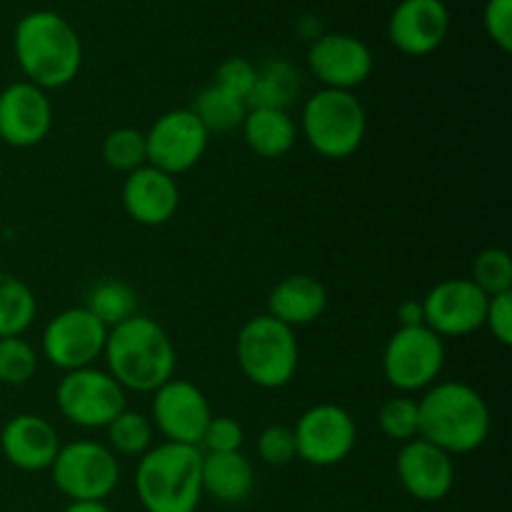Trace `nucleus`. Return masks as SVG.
I'll list each match as a JSON object with an SVG mask.
<instances>
[{"mask_svg": "<svg viewBox=\"0 0 512 512\" xmlns=\"http://www.w3.org/2000/svg\"><path fill=\"white\" fill-rule=\"evenodd\" d=\"M13 50L25 80L43 90L70 85L83 65L78 30L53 10L23 15L13 30Z\"/></svg>", "mask_w": 512, "mask_h": 512, "instance_id": "nucleus-1", "label": "nucleus"}, {"mask_svg": "<svg viewBox=\"0 0 512 512\" xmlns=\"http://www.w3.org/2000/svg\"><path fill=\"white\" fill-rule=\"evenodd\" d=\"M103 358L120 388L133 393H155L173 378L178 363L163 325L138 313L108 330Z\"/></svg>", "mask_w": 512, "mask_h": 512, "instance_id": "nucleus-2", "label": "nucleus"}, {"mask_svg": "<svg viewBox=\"0 0 512 512\" xmlns=\"http://www.w3.org/2000/svg\"><path fill=\"white\" fill-rule=\"evenodd\" d=\"M490 425L488 403L468 383H435L418 400V438L448 455L478 450L488 440Z\"/></svg>", "mask_w": 512, "mask_h": 512, "instance_id": "nucleus-3", "label": "nucleus"}, {"mask_svg": "<svg viewBox=\"0 0 512 512\" xmlns=\"http://www.w3.org/2000/svg\"><path fill=\"white\" fill-rule=\"evenodd\" d=\"M135 493L145 512H195L203 500V450L153 445L138 458Z\"/></svg>", "mask_w": 512, "mask_h": 512, "instance_id": "nucleus-4", "label": "nucleus"}, {"mask_svg": "<svg viewBox=\"0 0 512 512\" xmlns=\"http://www.w3.org/2000/svg\"><path fill=\"white\" fill-rule=\"evenodd\" d=\"M300 130L320 158L345 160L363 145L368 133V113L348 90L323 88L305 100Z\"/></svg>", "mask_w": 512, "mask_h": 512, "instance_id": "nucleus-5", "label": "nucleus"}, {"mask_svg": "<svg viewBox=\"0 0 512 512\" xmlns=\"http://www.w3.org/2000/svg\"><path fill=\"white\" fill-rule=\"evenodd\" d=\"M235 358L253 385L263 390L285 388L298 373L300 348L295 330L268 313L250 318L235 340Z\"/></svg>", "mask_w": 512, "mask_h": 512, "instance_id": "nucleus-6", "label": "nucleus"}, {"mask_svg": "<svg viewBox=\"0 0 512 512\" xmlns=\"http://www.w3.org/2000/svg\"><path fill=\"white\" fill-rule=\"evenodd\" d=\"M53 483L70 503L75 500H103L118 488L120 465L113 450L95 440H73L60 445L53 465Z\"/></svg>", "mask_w": 512, "mask_h": 512, "instance_id": "nucleus-7", "label": "nucleus"}, {"mask_svg": "<svg viewBox=\"0 0 512 512\" xmlns=\"http://www.w3.org/2000/svg\"><path fill=\"white\" fill-rule=\"evenodd\" d=\"M55 405L68 423L83 430L108 428L128 405L125 390L108 370L80 368L60 378Z\"/></svg>", "mask_w": 512, "mask_h": 512, "instance_id": "nucleus-8", "label": "nucleus"}, {"mask_svg": "<svg viewBox=\"0 0 512 512\" xmlns=\"http://www.w3.org/2000/svg\"><path fill=\"white\" fill-rule=\"evenodd\" d=\"M445 365V343L428 325L398 328L383 353V375L400 393H418L438 383Z\"/></svg>", "mask_w": 512, "mask_h": 512, "instance_id": "nucleus-9", "label": "nucleus"}, {"mask_svg": "<svg viewBox=\"0 0 512 512\" xmlns=\"http://www.w3.org/2000/svg\"><path fill=\"white\" fill-rule=\"evenodd\" d=\"M108 328L90 313L85 305L68 308L48 320L43 330V358L63 373L80 368H93L103 358Z\"/></svg>", "mask_w": 512, "mask_h": 512, "instance_id": "nucleus-10", "label": "nucleus"}, {"mask_svg": "<svg viewBox=\"0 0 512 512\" xmlns=\"http://www.w3.org/2000/svg\"><path fill=\"white\" fill-rule=\"evenodd\" d=\"M295 453L315 468L338 465L353 453L358 425L353 415L333 403H320L305 410L293 428Z\"/></svg>", "mask_w": 512, "mask_h": 512, "instance_id": "nucleus-11", "label": "nucleus"}, {"mask_svg": "<svg viewBox=\"0 0 512 512\" xmlns=\"http://www.w3.org/2000/svg\"><path fill=\"white\" fill-rule=\"evenodd\" d=\"M208 130L190 108H175L160 115L145 133L148 165L168 175L188 173L208 150Z\"/></svg>", "mask_w": 512, "mask_h": 512, "instance_id": "nucleus-12", "label": "nucleus"}, {"mask_svg": "<svg viewBox=\"0 0 512 512\" xmlns=\"http://www.w3.org/2000/svg\"><path fill=\"white\" fill-rule=\"evenodd\" d=\"M150 413H153L150 423L158 428L165 443L195 445V448L200 445V438L213 418V410H210L203 390L178 378H170L168 383L155 390Z\"/></svg>", "mask_w": 512, "mask_h": 512, "instance_id": "nucleus-13", "label": "nucleus"}, {"mask_svg": "<svg viewBox=\"0 0 512 512\" xmlns=\"http://www.w3.org/2000/svg\"><path fill=\"white\" fill-rule=\"evenodd\" d=\"M425 325L440 338H465L485 325L488 295L470 278H450L423 298Z\"/></svg>", "mask_w": 512, "mask_h": 512, "instance_id": "nucleus-14", "label": "nucleus"}, {"mask_svg": "<svg viewBox=\"0 0 512 512\" xmlns=\"http://www.w3.org/2000/svg\"><path fill=\"white\" fill-rule=\"evenodd\" d=\"M308 68L330 90L353 93L373 73V53L348 33H323L310 43Z\"/></svg>", "mask_w": 512, "mask_h": 512, "instance_id": "nucleus-15", "label": "nucleus"}, {"mask_svg": "<svg viewBox=\"0 0 512 512\" xmlns=\"http://www.w3.org/2000/svg\"><path fill=\"white\" fill-rule=\"evenodd\" d=\"M53 128V103L48 90L18 80L0 93V140L13 148L43 143Z\"/></svg>", "mask_w": 512, "mask_h": 512, "instance_id": "nucleus-16", "label": "nucleus"}, {"mask_svg": "<svg viewBox=\"0 0 512 512\" xmlns=\"http://www.w3.org/2000/svg\"><path fill=\"white\" fill-rule=\"evenodd\" d=\"M450 33V10L443 0H400L388 20L390 43L405 55L435 53Z\"/></svg>", "mask_w": 512, "mask_h": 512, "instance_id": "nucleus-17", "label": "nucleus"}, {"mask_svg": "<svg viewBox=\"0 0 512 512\" xmlns=\"http://www.w3.org/2000/svg\"><path fill=\"white\" fill-rule=\"evenodd\" d=\"M400 485L405 493L423 503H438L448 498L455 483L453 455L435 448L423 438H413L403 443L398 460H395Z\"/></svg>", "mask_w": 512, "mask_h": 512, "instance_id": "nucleus-18", "label": "nucleus"}, {"mask_svg": "<svg viewBox=\"0 0 512 512\" xmlns=\"http://www.w3.org/2000/svg\"><path fill=\"white\" fill-rule=\"evenodd\" d=\"M120 200H123L125 215L133 223L158 228L178 213L180 188L173 175L163 173L153 165H143L125 175Z\"/></svg>", "mask_w": 512, "mask_h": 512, "instance_id": "nucleus-19", "label": "nucleus"}, {"mask_svg": "<svg viewBox=\"0 0 512 512\" xmlns=\"http://www.w3.org/2000/svg\"><path fill=\"white\" fill-rule=\"evenodd\" d=\"M0 450L13 468L25 473H43L50 470L60 450L58 430L40 415L20 413L0 430Z\"/></svg>", "mask_w": 512, "mask_h": 512, "instance_id": "nucleus-20", "label": "nucleus"}, {"mask_svg": "<svg viewBox=\"0 0 512 512\" xmlns=\"http://www.w3.org/2000/svg\"><path fill=\"white\" fill-rule=\"evenodd\" d=\"M328 308V290L313 275H290L268 295V315L288 328L315 323Z\"/></svg>", "mask_w": 512, "mask_h": 512, "instance_id": "nucleus-21", "label": "nucleus"}, {"mask_svg": "<svg viewBox=\"0 0 512 512\" xmlns=\"http://www.w3.org/2000/svg\"><path fill=\"white\" fill-rule=\"evenodd\" d=\"M253 463L240 450L203 453V493L223 505H238L253 493Z\"/></svg>", "mask_w": 512, "mask_h": 512, "instance_id": "nucleus-22", "label": "nucleus"}, {"mask_svg": "<svg viewBox=\"0 0 512 512\" xmlns=\"http://www.w3.org/2000/svg\"><path fill=\"white\" fill-rule=\"evenodd\" d=\"M240 130H243L245 145L265 160H278L288 155L298 140V125L290 118L288 110L248 108Z\"/></svg>", "mask_w": 512, "mask_h": 512, "instance_id": "nucleus-23", "label": "nucleus"}, {"mask_svg": "<svg viewBox=\"0 0 512 512\" xmlns=\"http://www.w3.org/2000/svg\"><path fill=\"white\" fill-rule=\"evenodd\" d=\"M303 90L298 68L285 58H270L255 65V85L248 95V108L288 110Z\"/></svg>", "mask_w": 512, "mask_h": 512, "instance_id": "nucleus-24", "label": "nucleus"}, {"mask_svg": "<svg viewBox=\"0 0 512 512\" xmlns=\"http://www.w3.org/2000/svg\"><path fill=\"white\" fill-rule=\"evenodd\" d=\"M190 110H193L195 118L203 123L208 135H220L233 133V130H238L240 125H243L245 115H248V103H245L243 98H238V95L228 93V90L210 83L195 95V103Z\"/></svg>", "mask_w": 512, "mask_h": 512, "instance_id": "nucleus-25", "label": "nucleus"}, {"mask_svg": "<svg viewBox=\"0 0 512 512\" xmlns=\"http://www.w3.org/2000/svg\"><path fill=\"white\" fill-rule=\"evenodd\" d=\"M38 315V300L28 283L0 270V338H20Z\"/></svg>", "mask_w": 512, "mask_h": 512, "instance_id": "nucleus-26", "label": "nucleus"}, {"mask_svg": "<svg viewBox=\"0 0 512 512\" xmlns=\"http://www.w3.org/2000/svg\"><path fill=\"white\" fill-rule=\"evenodd\" d=\"M85 308L110 330L133 318L138 310V295L123 280H100L85 298Z\"/></svg>", "mask_w": 512, "mask_h": 512, "instance_id": "nucleus-27", "label": "nucleus"}, {"mask_svg": "<svg viewBox=\"0 0 512 512\" xmlns=\"http://www.w3.org/2000/svg\"><path fill=\"white\" fill-rule=\"evenodd\" d=\"M108 433V448L113 455L123 458H140L153 448V423L138 410L125 408L113 423L105 428Z\"/></svg>", "mask_w": 512, "mask_h": 512, "instance_id": "nucleus-28", "label": "nucleus"}, {"mask_svg": "<svg viewBox=\"0 0 512 512\" xmlns=\"http://www.w3.org/2000/svg\"><path fill=\"white\" fill-rule=\"evenodd\" d=\"M103 160L108 168L118 173H133V170L148 165L145 153V133L135 128H115L103 140Z\"/></svg>", "mask_w": 512, "mask_h": 512, "instance_id": "nucleus-29", "label": "nucleus"}, {"mask_svg": "<svg viewBox=\"0 0 512 512\" xmlns=\"http://www.w3.org/2000/svg\"><path fill=\"white\" fill-rule=\"evenodd\" d=\"M473 280L488 298L512 290V260L508 250L485 248L473 263Z\"/></svg>", "mask_w": 512, "mask_h": 512, "instance_id": "nucleus-30", "label": "nucleus"}, {"mask_svg": "<svg viewBox=\"0 0 512 512\" xmlns=\"http://www.w3.org/2000/svg\"><path fill=\"white\" fill-rule=\"evenodd\" d=\"M38 370V350L20 338H0V383L25 385Z\"/></svg>", "mask_w": 512, "mask_h": 512, "instance_id": "nucleus-31", "label": "nucleus"}, {"mask_svg": "<svg viewBox=\"0 0 512 512\" xmlns=\"http://www.w3.org/2000/svg\"><path fill=\"white\" fill-rule=\"evenodd\" d=\"M378 428L385 438L395 443H408L418 438V400L408 395L385 400L383 408L378 410Z\"/></svg>", "mask_w": 512, "mask_h": 512, "instance_id": "nucleus-32", "label": "nucleus"}, {"mask_svg": "<svg viewBox=\"0 0 512 512\" xmlns=\"http://www.w3.org/2000/svg\"><path fill=\"white\" fill-rule=\"evenodd\" d=\"M258 455L263 458V463L275 465H288L298 458L295 453V435L290 425H268L263 433L258 435Z\"/></svg>", "mask_w": 512, "mask_h": 512, "instance_id": "nucleus-33", "label": "nucleus"}, {"mask_svg": "<svg viewBox=\"0 0 512 512\" xmlns=\"http://www.w3.org/2000/svg\"><path fill=\"white\" fill-rule=\"evenodd\" d=\"M243 440L245 433L238 420L228 415H213L198 448H205L208 453H235L243 448Z\"/></svg>", "mask_w": 512, "mask_h": 512, "instance_id": "nucleus-34", "label": "nucleus"}, {"mask_svg": "<svg viewBox=\"0 0 512 512\" xmlns=\"http://www.w3.org/2000/svg\"><path fill=\"white\" fill-rule=\"evenodd\" d=\"M213 83L248 103V95L255 85V65L248 58H225L215 70Z\"/></svg>", "mask_w": 512, "mask_h": 512, "instance_id": "nucleus-35", "label": "nucleus"}, {"mask_svg": "<svg viewBox=\"0 0 512 512\" xmlns=\"http://www.w3.org/2000/svg\"><path fill=\"white\" fill-rule=\"evenodd\" d=\"M483 28L503 53L512 50V0H488L483 10Z\"/></svg>", "mask_w": 512, "mask_h": 512, "instance_id": "nucleus-36", "label": "nucleus"}, {"mask_svg": "<svg viewBox=\"0 0 512 512\" xmlns=\"http://www.w3.org/2000/svg\"><path fill=\"white\" fill-rule=\"evenodd\" d=\"M485 325H488L490 333L500 345H505V348L512 345V290L488 298Z\"/></svg>", "mask_w": 512, "mask_h": 512, "instance_id": "nucleus-37", "label": "nucleus"}, {"mask_svg": "<svg viewBox=\"0 0 512 512\" xmlns=\"http://www.w3.org/2000/svg\"><path fill=\"white\" fill-rule=\"evenodd\" d=\"M398 323L400 328H415V325H425V310L423 300H405L398 305Z\"/></svg>", "mask_w": 512, "mask_h": 512, "instance_id": "nucleus-38", "label": "nucleus"}, {"mask_svg": "<svg viewBox=\"0 0 512 512\" xmlns=\"http://www.w3.org/2000/svg\"><path fill=\"white\" fill-rule=\"evenodd\" d=\"M63 512H113L103 500H75Z\"/></svg>", "mask_w": 512, "mask_h": 512, "instance_id": "nucleus-39", "label": "nucleus"}]
</instances>
